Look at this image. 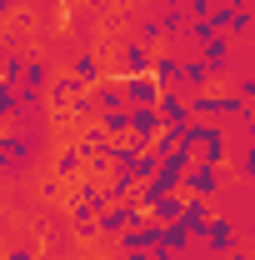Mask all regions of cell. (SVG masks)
I'll return each instance as SVG.
<instances>
[{"label":"cell","instance_id":"f546056e","mask_svg":"<svg viewBox=\"0 0 255 260\" xmlns=\"http://www.w3.org/2000/svg\"><path fill=\"white\" fill-rule=\"evenodd\" d=\"M230 90H235L240 100H250V105H255V70H240V75L230 80Z\"/></svg>","mask_w":255,"mask_h":260},{"label":"cell","instance_id":"ac0fdd59","mask_svg":"<svg viewBox=\"0 0 255 260\" xmlns=\"http://www.w3.org/2000/svg\"><path fill=\"white\" fill-rule=\"evenodd\" d=\"M105 155H110V165H115V170L135 175V165H140V155H145V150H140L135 140H110V150H105Z\"/></svg>","mask_w":255,"mask_h":260},{"label":"cell","instance_id":"e575fe53","mask_svg":"<svg viewBox=\"0 0 255 260\" xmlns=\"http://www.w3.org/2000/svg\"><path fill=\"white\" fill-rule=\"evenodd\" d=\"M120 260H155V250H130V255H120Z\"/></svg>","mask_w":255,"mask_h":260},{"label":"cell","instance_id":"d6986e66","mask_svg":"<svg viewBox=\"0 0 255 260\" xmlns=\"http://www.w3.org/2000/svg\"><path fill=\"white\" fill-rule=\"evenodd\" d=\"M195 240H200V235H190V230H185V220H175V225H165V235H160L155 250H180V255H190Z\"/></svg>","mask_w":255,"mask_h":260},{"label":"cell","instance_id":"3957f363","mask_svg":"<svg viewBox=\"0 0 255 260\" xmlns=\"http://www.w3.org/2000/svg\"><path fill=\"white\" fill-rule=\"evenodd\" d=\"M185 145L200 150V160L225 165L230 160V125H220V120H190L185 125Z\"/></svg>","mask_w":255,"mask_h":260},{"label":"cell","instance_id":"4dcf8cb0","mask_svg":"<svg viewBox=\"0 0 255 260\" xmlns=\"http://www.w3.org/2000/svg\"><path fill=\"white\" fill-rule=\"evenodd\" d=\"M5 260H40V245H30V240H15V245L5 250Z\"/></svg>","mask_w":255,"mask_h":260},{"label":"cell","instance_id":"74e56055","mask_svg":"<svg viewBox=\"0 0 255 260\" xmlns=\"http://www.w3.org/2000/svg\"><path fill=\"white\" fill-rule=\"evenodd\" d=\"M250 45H255V30H250Z\"/></svg>","mask_w":255,"mask_h":260},{"label":"cell","instance_id":"277c9868","mask_svg":"<svg viewBox=\"0 0 255 260\" xmlns=\"http://www.w3.org/2000/svg\"><path fill=\"white\" fill-rule=\"evenodd\" d=\"M140 220H150V210L140 205V200H120V205H105V215H100V235L115 245L125 230H135Z\"/></svg>","mask_w":255,"mask_h":260},{"label":"cell","instance_id":"7a4b0ae2","mask_svg":"<svg viewBox=\"0 0 255 260\" xmlns=\"http://www.w3.org/2000/svg\"><path fill=\"white\" fill-rule=\"evenodd\" d=\"M35 160H40V140L35 135H25L15 125L0 130V175H5V185H20Z\"/></svg>","mask_w":255,"mask_h":260},{"label":"cell","instance_id":"e0dca14e","mask_svg":"<svg viewBox=\"0 0 255 260\" xmlns=\"http://www.w3.org/2000/svg\"><path fill=\"white\" fill-rule=\"evenodd\" d=\"M100 115H105V105L95 100V90H80V95L70 100V120H75V125H95Z\"/></svg>","mask_w":255,"mask_h":260},{"label":"cell","instance_id":"d590c367","mask_svg":"<svg viewBox=\"0 0 255 260\" xmlns=\"http://www.w3.org/2000/svg\"><path fill=\"white\" fill-rule=\"evenodd\" d=\"M245 245H255V215L245 220Z\"/></svg>","mask_w":255,"mask_h":260},{"label":"cell","instance_id":"30bf717a","mask_svg":"<svg viewBox=\"0 0 255 260\" xmlns=\"http://www.w3.org/2000/svg\"><path fill=\"white\" fill-rule=\"evenodd\" d=\"M235 45H240V40L220 30V35H215V40H205V45H200V60L210 65L215 75H230V65H235Z\"/></svg>","mask_w":255,"mask_h":260},{"label":"cell","instance_id":"5bb4252c","mask_svg":"<svg viewBox=\"0 0 255 260\" xmlns=\"http://www.w3.org/2000/svg\"><path fill=\"white\" fill-rule=\"evenodd\" d=\"M70 75H75L80 85H100V80H105V65H100L95 50H75V55H70Z\"/></svg>","mask_w":255,"mask_h":260},{"label":"cell","instance_id":"7402d4cb","mask_svg":"<svg viewBox=\"0 0 255 260\" xmlns=\"http://www.w3.org/2000/svg\"><path fill=\"white\" fill-rule=\"evenodd\" d=\"M105 190H110V205H120V200H140V180L125 175V170H115V175L105 180Z\"/></svg>","mask_w":255,"mask_h":260},{"label":"cell","instance_id":"60d3db41","mask_svg":"<svg viewBox=\"0 0 255 260\" xmlns=\"http://www.w3.org/2000/svg\"><path fill=\"white\" fill-rule=\"evenodd\" d=\"M245 260H255V255H245Z\"/></svg>","mask_w":255,"mask_h":260},{"label":"cell","instance_id":"4316f807","mask_svg":"<svg viewBox=\"0 0 255 260\" xmlns=\"http://www.w3.org/2000/svg\"><path fill=\"white\" fill-rule=\"evenodd\" d=\"M160 25H165V35H180L190 25V5H185V0H180V5H160Z\"/></svg>","mask_w":255,"mask_h":260},{"label":"cell","instance_id":"5b68a950","mask_svg":"<svg viewBox=\"0 0 255 260\" xmlns=\"http://www.w3.org/2000/svg\"><path fill=\"white\" fill-rule=\"evenodd\" d=\"M150 65H155V50L140 40V35H130L120 40V55H115V75L120 80H135V75H150Z\"/></svg>","mask_w":255,"mask_h":260},{"label":"cell","instance_id":"836d02e7","mask_svg":"<svg viewBox=\"0 0 255 260\" xmlns=\"http://www.w3.org/2000/svg\"><path fill=\"white\" fill-rule=\"evenodd\" d=\"M60 195V175H50V180H40V200H55Z\"/></svg>","mask_w":255,"mask_h":260},{"label":"cell","instance_id":"83f0119b","mask_svg":"<svg viewBox=\"0 0 255 260\" xmlns=\"http://www.w3.org/2000/svg\"><path fill=\"white\" fill-rule=\"evenodd\" d=\"M135 35H140L145 45H160V40H165V25H160V15H140V20H135Z\"/></svg>","mask_w":255,"mask_h":260},{"label":"cell","instance_id":"ffe728a7","mask_svg":"<svg viewBox=\"0 0 255 260\" xmlns=\"http://www.w3.org/2000/svg\"><path fill=\"white\" fill-rule=\"evenodd\" d=\"M210 220H215L210 200H185V230H190V235H200V240H205V230H210Z\"/></svg>","mask_w":255,"mask_h":260},{"label":"cell","instance_id":"8fae6325","mask_svg":"<svg viewBox=\"0 0 255 260\" xmlns=\"http://www.w3.org/2000/svg\"><path fill=\"white\" fill-rule=\"evenodd\" d=\"M85 170H90V160L80 155V145H75V140L60 145V150H55V160H50V175H60V180H80Z\"/></svg>","mask_w":255,"mask_h":260},{"label":"cell","instance_id":"8d00e7d4","mask_svg":"<svg viewBox=\"0 0 255 260\" xmlns=\"http://www.w3.org/2000/svg\"><path fill=\"white\" fill-rule=\"evenodd\" d=\"M250 250H230V255H210V260H245Z\"/></svg>","mask_w":255,"mask_h":260},{"label":"cell","instance_id":"52a82bcc","mask_svg":"<svg viewBox=\"0 0 255 260\" xmlns=\"http://www.w3.org/2000/svg\"><path fill=\"white\" fill-rule=\"evenodd\" d=\"M160 120H165V130H185L195 120V105H190V90L185 85H170L160 95Z\"/></svg>","mask_w":255,"mask_h":260},{"label":"cell","instance_id":"484cf974","mask_svg":"<svg viewBox=\"0 0 255 260\" xmlns=\"http://www.w3.org/2000/svg\"><path fill=\"white\" fill-rule=\"evenodd\" d=\"M100 130H105L110 140H130V105L125 110H105V115H100Z\"/></svg>","mask_w":255,"mask_h":260},{"label":"cell","instance_id":"ba28073f","mask_svg":"<svg viewBox=\"0 0 255 260\" xmlns=\"http://www.w3.org/2000/svg\"><path fill=\"white\" fill-rule=\"evenodd\" d=\"M160 130H165V120H160V105H140V110H130V140H135L140 150H155Z\"/></svg>","mask_w":255,"mask_h":260},{"label":"cell","instance_id":"d4e9b609","mask_svg":"<svg viewBox=\"0 0 255 260\" xmlns=\"http://www.w3.org/2000/svg\"><path fill=\"white\" fill-rule=\"evenodd\" d=\"M185 200L190 195H165L160 205H150V215H155L160 225H175V220H185Z\"/></svg>","mask_w":255,"mask_h":260},{"label":"cell","instance_id":"1f68e13d","mask_svg":"<svg viewBox=\"0 0 255 260\" xmlns=\"http://www.w3.org/2000/svg\"><path fill=\"white\" fill-rule=\"evenodd\" d=\"M210 20H215V30H230V20H235V5H225V0H215Z\"/></svg>","mask_w":255,"mask_h":260},{"label":"cell","instance_id":"7c38bea8","mask_svg":"<svg viewBox=\"0 0 255 260\" xmlns=\"http://www.w3.org/2000/svg\"><path fill=\"white\" fill-rule=\"evenodd\" d=\"M150 75H155L165 90H170V85H180V80H185V55H180V50H155Z\"/></svg>","mask_w":255,"mask_h":260},{"label":"cell","instance_id":"2e32d148","mask_svg":"<svg viewBox=\"0 0 255 260\" xmlns=\"http://www.w3.org/2000/svg\"><path fill=\"white\" fill-rule=\"evenodd\" d=\"M75 145H80V155H85V160H100V155L110 150V135H105V130H100V120H95V125H80Z\"/></svg>","mask_w":255,"mask_h":260},{"label":"cell","instance_id":"8992f818","mask_svg":"<svg viewBox=\"0 0 255 260\" xmlns=\"http://www.w3.org/2000/svg\"><path fill=\"white\" fill-rule=\"evenodd\" d=\"M220 165H210V160H195L190 170H185V185H180V190L190 195V200H215V195H220Z\"/></svg>","mask_w":255,"mask_h":260},{"label":"cell","instance_id":"9a60e30c","mask_svg":"<svg viewBox=\"0 0 255 260\" xmlns=\"http://www.w3.org/2000/svg\"><path fill=\"white\" fill-rule=\"evenodd\" d=\"M90 90H95V100L105 105V110H125V105H130L125 80H120V75H105V80H100V85H90Z\"/></svg>","mask_w":255,"mask_h":260},{"label":"cell","instance_id":"ab89813d","mask_svg":"<svg viewBox=\"0 0 255 260\" xmlns=\"http://www.w3.org/2000/svg\"><path fill=\"white\" fill-rule=\"evenodd\" d=\"M250 70H255V60H250Z\"/></svg>","mask_w":255,"mask_h":260},{"label":"cell","instance_id":"f35d334b","mask_svg":"<svg viewBox=\"0 0 255 260\" xmlns=\"http://www.w3.org/2000/svg\"><path fill=\"white\" fill-rule=\"evenodd\" d=\"M250 10H255V0H250Z\"/></svg>","mask_w":255,"mask_h":260},{"label":"cell","instance_id":"f1b7e54d","mask_svg":"<svg viewBox=\"0 0 255 260\" xmlns=\"http://www.w3.org/2000/svg\"><path fill=\"white\" fill-rule=\"evenodd\" d=\"M185 35H190L195 45H205V40H215V20H210V15H190V25H185Z\"/></svg>","mask_w":255,"mask_h":260},{"label":"cell","instance_id":"603a6c76","mask_svg":"<svg viewBox=\"0 0 255 260\" xmlns=\"http://www.w3.org/2000/svg\"><path fill=\"white\" fill-rule=\"evenodd\" d=\"M20 105H25V85L0 80V120H15V115H20Z\"/></svg>","mask_w":255,"mask_h":260},{"label":"cell","instance_id":"9c48e42d","mask_svg":"<svg viewBox=\"0 0 255 260\" xmlns=\"http://www.w3.org/2000/svg\"><path fill=\"white\" fill-rule=\"evenodd\" d=\"M205 250H210V255H230V250H240V225H235L230 215H215L210 230H205Z\"/></svg>","mask_w":255,"mask_h":260},{"label":"cell","instance_id":"d6a6232c","mask_svg":"<svg viewBox=\"0 0 255 260\" xmlns=\"http://www.w3.org/2000/svg\"><path fill=\"white\" fill-rule=\"evenodd\" d=\"M240 175L255 185V145H245V150H240Z\"/></svg>","mask_w":255,"mask_h":260},{"label":"cell","instance_id":"cb8c5ba5","mask_svg":"<svg viewBox=\"0 0 255 260\" xmlns=\"http://www.w3.org/2000/svg\"><path fill=\"white\" fill-rule=\"evenodd\" d=\"M80 90H90V85H80V80H75V75H55V85H50V105H65V110H70V100L80 95Z\"/></svg>","mask_w":255,"mask_h":260},{"label":"cell","instance_id":"6da1fadb","mask_svg":"<svg viewBox=\"0 0 255 260\" xmlns=\"http://www.w3.org/2000/svg\"><path fill=\"white\" fill-rule=\"evenodd\" d=\"M105 205H110V190H105L100 180H90V175H80L75 190L65 195V220H70V230H75V240L100 235V215H105Z\"/></svg>","mask_w":255,"mask_h":260},{"label":"cell","instance_id":"4fadbf2b","mask_svg":"<svg viewBox=\"0 0 255 260\" xmlns=\"http://www.w3.org/2000/svg\"><path fill=\"white\" fill-rule=\"evenodd\" d=\"M125 95H130V110H140V105H160L165 85L155 75H135V80H125Z\"/></svg>","mask_w":255,"mask_h":260},{"label":"cell","instance_id":"44dd1931","mask_svg":"<svg viewBox=\"0 0 255 260\" xmlns=\"http://www.w3.org/2000/svg\"><path fill=\"white\" fill-rule=\"evenodd\" d=\"M210 80H215V70L200 60V55H185V80H180V85H185V90H210Z\"/></svg>","mask_w":255,"mask_h":260}]
</instances>
